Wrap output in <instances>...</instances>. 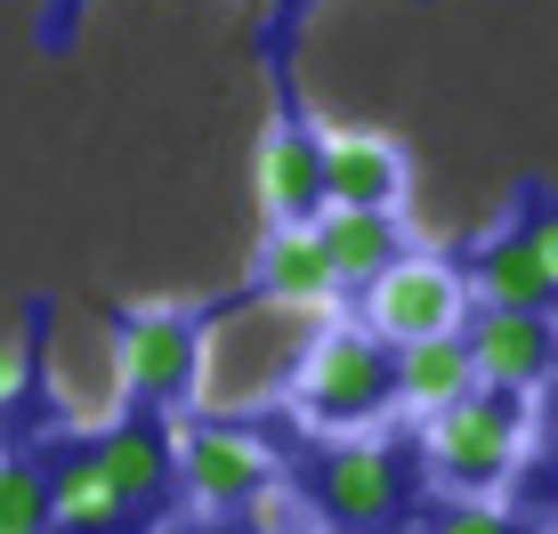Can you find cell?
Returning a JSON list of instances; mask_svg holds the SVG:
<instances>
[{"label": "cell", "mask_w": 558, "mask_h": 534, "mask_svg": "<svg viewBox=\"0 0 558 534\" xmlns=\"http://www.w3.org/2000/svg\"><path fill=\"white\" fill-rule=\"evenodd\" d=\"M526 437H534V405L502 389H477L446 405L437 422H421V470L453 494V502H494L510 486V470L526 462Z\"/></svg>", "instance_id": "1"}, {"label": "cell", "mask_w": 558, "mask_h": 534, "mask_svg": "<svg viewBox=\"0 0 558 534\" xmlns=\"http://www.w3.org/2000/svg\"><path fill=\"white\" fill-rule=\"evenodd\" d=\"M283 405H292L307 429H332V437L373 429L380 413L397 405V356L380 349L364 324H332V332L307 340V356H300L292 389H283Z\"/></svg>", "instance_id": "2"}, {"label": "cell", "mask_w": 558, "mask_h": 534, "mask_svg": "<svg viewBox=\"0 0 558 534\" xmlns=\"http://www.w3.org/2000/svg\"><path fill=\"white\" fill-rule=\"evenodd\" d=\"M470 324V276L437 252H405L389 276L364 283V332L380 349H421V340H446Z\"/></svg>", "instance_id": "3"}, {"label": "cell", "mask_w": 558, "mask_h": 534, "mask_svg": "<svg viewBox=\"0 0 558 534\" xmlns=\"http://www.w3.org/2000/svg\"><path fill=\"white\" fill-rule=\"evenodd\" d=\"M113 373H122L130 405L138 413H179L195 405V380H203V316L179 308H130L113 324Z\"/></svg>", "instance_id": "4"}, {"label": "cell", "mask_w": 558, "mask_h": 534, "mask_svg": "<svg viewBox=\"0 0 558 534\" xmlns=\"http://www.w3.org/2000/svg\"><path fill=\"white\" fill-rule=\"evenodd\" d=\"M179 486L195 510H243L259 486H276V453L243 422H195L179 437Z\"/></svg>", "instance_id": "5"}, {"label": "cell", "mask_w": 558, "mask_h": 534, "mask_svg": "<svg viewBox=\"0 0 558 534\" xmlns=\"http://www.w3.org/2000/svg\"><path fill=\"white\" fill-rule=\"evenodd\" d=\"M461 340H470L477 389L534 397L558 373V316H486L477 308V324H461Z\"/></svg>", "instance_id": "6"}, {"label": "cell", "mask_w": 558, "mask_h": 534, "mask_svg": "<svg viewBox=\"0 0 558 534\" xmlns=\"http://www.w3.org/2000/svg\"><path fill=\"white\" fill-rule=\"evenodd\" d=\"M324 138V211H397L405 203V146L380 130H316Z\"/></svg>", "instance_id": "7"}, {"label": "cell", "mask_w": 558, "mask_h": 534, "mask_svg": "<svg viewBox=\"0 0 558 534\" xmlns=\"http://www.w3.org/2000/svg\"><path fill=\"white\" fill-rule=\"evenodd\" d=\"M405 502V470L389 446H332L316 462V510L340 526H380Z\"/></svg>", "instance_id": "8"}, {"label": "cell", "mask_w": 558, "mask_h": 534, "mask_svg": "<svg viewBox=\"0 0 558 534\" xmlns=\"http://www.w3.org/2000/svg\"><path fill=\"white\" fill-rule=\"evenodd\" d=\"M89 453H98L106 486L130 502V519L138 510H154L170 494V478H179V437H170L154 413H130V422H106L98 437H89Z\"/></svg>", "instance_id": "9"}, {"label": "cell", "mask_w": 558, "mask_h": 534, "mask_svg": "<svg viewBox=\"0 0 558 534\" xmlns=\"http://www.w3.org/2000/svg\"><path fill=\"white\" fill-rule=\"evenodd\" d=\"M259 300L300 308L316 324H340V276H332V259H324L316 227H267V243H259Z\"/></svg>", "instance_id": "10"}, {"label": "cell", "mask_w": 558, "mask_h": 534, "mask_svg": "<svg viewBox=\"0 0 558 534\" xmlns=\"http://www.w3.org/2000/svg\"><path fill=\"white\" fill-rule=\"evenodd\" d=\"M259 203L276 211V227L324 219V138L307 122H276L259 138Z\"/></svg>", "instance_id": "11"}, {"label": "cell", "mask_w": 558, "mask_h": 534, "mask_svg": "<svg viewBox=\"0 0 558 534\" xmlns=\"http://www.w3.org/2000/svg\"><path fill=\"white\" fill-rule=\"evenodd\" d=\"M470 300H477L486 316H550V308H558L543 259L526 252V235H518V227H502V235L477 243V259H470Z\"/></svg>", "instance_id": "12"}, {"label": "cell", "mask_w": 558, "mask_h": 534, "mask_svg": "<svg viewBox=\"0 0 558 534\" xmlns=\"http://www.w3.org/2000/svg\"><path fill=\"white\" fill-rule=\"evenodd\" d=\"M41 478H49V534H130V502L106 486L89 446H65Z\"/></svg>", "instance_id": "13"}, {"label": "cell", "mask_w": 558, "mask_h": 534, "mask_svg": "<svg viewBox=\"0 0 558 534\" xmlns=\"http://www.w3.org/2000/svg\"><path fill=\"white\" fill-rule=\"evenodd\" d=\"M316 235H324V259H332L340 292H349V283L364 292L373 276H389V267L405 259V227H397V211H324Z\"/></svg>", "instance_id": "14"}, {"label": "cell", "mask_w": 558, "mask_h": 534, "mask_svg": "<svg viewBox=\"0 0 558 534\" xmlns=\"http://www.w3.org/2000/svg\"><path fill=\"white\" fill-rule=\"evenodd\" d=\"M477 397V365H470V340H421V349H397V405H413L421 422H437L446 405Z\"/></svg>", "instance_id": "15"}, {"label": "cell", "mask_w": 558, "mask_h": 534, "mask_svg": "<svg viewBox=\"0 0 558 534\" xmlns=\"http://www.w3.org/2000/svg\"><path fill=\"white\" fill-rule=\"evenodd\" d=\"M0 534H49V478H41V462L0 453Z\"/></svg>", "instance_id": "16"}, {"label": "cell", "mask_w": 558, "mask_h": 534, "mask_svg": "<svg viewBox=\"0 0 558 534\" xmlns=\"http://www.w3.org/2000/svg\"><path fill=\"white\" fill-rule=\"evenodd\" d=\"M235 519H243V534H316V502L276 478V486H259L252 502L235 510Z\"/></svg>", "instance_id": "17"}, {"label": "cell", "mask_w": 558, "mask_h": 534, "mask_svg": "<svg viewBox=\"0 0 558 534\" xmlns=\"http://www.w3.org/2000/svg\"><path fill=\"white\" fill-rule=\"evenodd\" d=\"M429 534H526V526H518L510 510H494V502H453Z\"/></svg>", "instance_id": "18"}, {"label": "cell", "mask_w": 558, "mask_h": 534, "mask_svg": "<svg viewBox=\"0 0 558 534\" xmlns=\"http://www.w3.org/2000/svg\"><path fill=\"white\" fill-rule=\"evenodd\" d=\"M518 235H526V252L543 259V276H550V292H558V203H534Z\"/></svg>", "instance_id": "19"}, {"label": "cell", "mask_w": 558, "mask_h": 534, "mask_svg": "<svg viewBox=\"0 0 558 534\" xmlns=\"http://www.w3.org/2000/svg\"><path fill=\"white\" fill-rule=\"evenodd\" d=\"M25 373H33V349L16 332H0V405H16L25 397Z\"/></svg>", "instance_id": "20"}]
</instances>
